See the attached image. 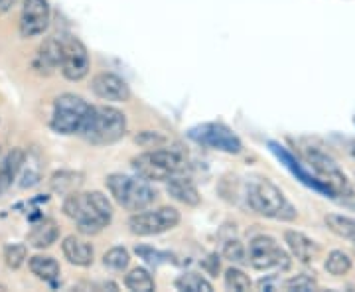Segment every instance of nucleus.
Masks as SVG:
<instances>
[{
  "mask_svg": "<svg viewBox=\"0 0 355 292\" xmlns=\"http://www.w3.org/2000/svg\"><path fill=\"white\" fill-rule=\"evenodd\" d=\"M64 214L73 219L77 231L97 235L113 219V203L103 191H71L64 200Z\"/></svg>",
  "mask_w": 355,
  "mask_h": 292,
  "instance_id": "1",
  "label": "nucleus"
},
{
  "mask_svg": "<svg viewBox=\"0 0 355 292\" xmlns=\"http://www.w3.org/2000/svg\"><path fill=\"white\" fill-rule=\"evenodd\" d=\"M127 128V114L123 111L111 105H97L89 109L87 119L77 135L93 146H107L123 139Z\"/></svg>",
  "mask_w": 355,
  "mask_h": 292,
  "instance_id": "2",
  "label": "nucleus"
},
{
  "mask_svg": "<svg viewBox=\"0 0 355 292\" xmlns=\"http://www.w3.org/2000/svg\"><path fill=\"white\" fill-rule=\"evenodd\" d=\"M247 203L259 216L277 219V221H294L298 212L292 205L279 186L270 180L253 178L247 182Z\"/></svg>",
  "mask_w": 355,
  "mask_h": 292,
  "instance_id": "3",
  "label": "nucleus"
},
{
  "mask_svg": "<svg viewBox=\"0 0 355 292\" xmlns=\"http://www.w3.org/2000/svg\"><path fill=\"white\" fill-rule=\"evenodd\" d=\"M105 184H107V190L111 191L114 202L132 214L150 207L158 198V194L148 184V180H144L142 176L109 174Z\"/></svg>",
  "mask_w": 355,
  "mask_h": 292,
  "instance_id": "4",
  "label": "nucleus"
},
{
  "mask_svg": "<svg viewBox=\"0 0 355 292\" xmlns=\"http://www.w3.org/2000/svg\"><path fill=\"white\" fill-rule=\"evenodd\" d=\"M132 168L144 180L168 182L174 176H182L188 170V162L184 154L172 148H153L132 158Z\"/></svg>",
  "mask_w": 355,
  "mask_h": 292,
  "instance_id": "5",
  "label": "nucleus"
},
{
  "mask_svg": "<svg viewBox=\"0 0 355 292\" xmlns=\"http://www.w3.org/2000/svg\"><path fill=\"white\" fill-rule=\"evenodd\" d=\"M302 154H304L308 166L316 172L318 178L334 191V196H343V198L354 196V184L349 182L345 172L326 151H322L316 144L304 142L302 144Z\"/></svg>",
  "mask_w": 355,
  "mask_h": 292,
  "instance_id": "6",
  "label": "nucleus"
},
{
  "mask_svg": "<svg viewBox=\"0 0 355 292\" xmlns=\"http://www.w3.org/2000/svg\"><path fill=\"white\" fill-rule=\"evenodd\" d=\"M89 105L81 95L76 93H62L53 99V111H51L50 127L53 132L64 135V137H71L77 135L85 119H87Z\"/></svg>",
  "mask_w": 355,
  "mask_h": 292,
  "instance_id": "7",
  "label": "nucleus"
},
{
  "mask_svg": "<svg viewBox=\"0 0 355 292\" xmlns=\"http://www.w3.org/2000/svg\"><path fill=\"white\" fill-rule=\"evenodd\" d=\"M180 219H182V216L176 207H170V205L158 207V209L146 207L142 212H135L128 217V229L132 235L153 237V235H160V233L178 227Z\"/></svg>",
  "mask_w": 355,
  "mask_h": 292,
  "instance_id": "8",
  "label": "nucleus"
},
{
  "mask_svg": "<svg viewBox=\"0 0 355 292\" xmlns=\"http://www.w3.org/2000/svg\"><path fill=\"white\" fill-rule=\"evenodd\" d=\"M247 263L254 270H288L292 265L288 253L268 235H257L249 241Z\"/></svg>",
  "mask_w": 355,
  "mask_h": 292,
  "instance_id": "9",
  "label": "nucleus"
},
{
  "mask_svg": "<svg viewBox=\"0 0 355 292\" xmlns=\"http://www.w3.org/2000/svg\"><path fill=\"white\" fill-rule=\"evenodd\" d=\"M188 139L202 144L205 148L219 153L239 154L243 151L241 139L223 123H202L188 130Z\"/></svg>",
  "mask_w": 355,
  "mask_h": 292,
  "instance_id": "10",
  "label": "nucleus"
},
{
  "mask_svg": "<svg viewBox=\"0 0 355 292\" xmlns=\"http://www.w3.org/2000/svg\"><path fill=\"white\" fill-rule=\"evenodd\" d=\"M62 42V62L60 69L67 81H81L89 76L91 69V58L85 44L76 36H64Z\"/></svg>",
  "mask_w": 355,
  "mask_h": 292,
  "instance_id": "11",
  "label": "nucleus"
},
{
  "mask_svg": "<svg viewBox=\"0 0 355 292\" xmlns=\"http://www.w3.org/2000/svg\"><path fill=\"white\" fill-rule=\"evenodd\" d=\"M51 22V6L48 0H24L18 30L26 40L42 36Z\"/></svg>",
  "mask_w": 355,
  "mask_h": 292,
  "instance_id": "12",
  "label": "nucleus"
},
{
  "mask_svg": "<svg viewBox=\"0 0 355 292\" xmlns=\"http://www.w3.org/2000/svg\"><path fill=\"white\" fill-rule=\"evenodd\" d=\"M268 148H270V153L275 154V156L279 158L280 162L286 166V168L291 170L292 174H294L296 178L300 180V182H302L304 186L312 188V190L320 191V194H326V196L334 198V191H331L330 188H328V186H326V184L322 182V180L316 178L314 174H310V172L306 170L304 166L300 164V162H298V160L294 158V154L288 153V151H286V148H284L282 144L275 142V140H270V142H268Z\"/></svg>",
  "mask_w": 355,
  "mask_h": 292,
  "instance_id": "13",
  "label": "nucleus"
},
{
  "mask_svg": "<svg viewBox=\"0 0 355 292\" xmlns=\"http://www.w3.org/2000/svg\"><path fill=\"white\" fill-rule=\"evenodd\" d=\"M91 91L103 101L127 103L132 97L127 81L116 74H97L91 79Z\"/></svg>",
  "mask_w": 355,
  "mask_h": 292,
  "instance_id": "14",
  "label": "nucleus"
},
{
  "mask_svg": "<svg viewBox=\"0 0 355 292\" xmlns=\"http://www.w3.org/2000/svg\"><path fill=\"white\" fill-rule=\"evenodd\" d=\"M284 243L291 249L292 257L298 259L300 263H306V265L316 263L318 259H320V253H322V247L314 239H310L308 235L300 233V231L288 229L284 233Z\"/></svg>",
  "mask_w": 355,
  "mask_h": 292,
  "instance_id": "15",
  "label": "nucleus"
},
{
  "mask_svg": "<svg viewBox=\"0 0 355 292\" xmlns=\"http://www.w3.org/2000/svg\"><path fill=\"white\" fill-rule=\"evenodd\" d=\"M60 62H62V42L60 38H48L42 42V46L36 51L32 67L40 76H50L60 67Z\"/></svg>",
  "mask_w": 355,
  "mask_h": 292,
  "instance_id": "16",
  "label": "nucleus"
},
{
  "mask_svg": "<svg viewBox=\"0 0 355 292\" xmlns=\"http://www.w3.org/2000/svg\"><path fill=\"white\" fill-rule=\"evenodd\" d=\"M62 251L64 257L67 259L69 265H76V267H89L93 263V247L89 245L85 239L76 237V235H67L62 243Z\"/></svg>",
  "mask_w": 355,
  "mask_h": 292,
  "instance_id": "17",
  "label": "nucleus"
},
{
  "mask_svg": "<svg viewBox=\"0 0 355 292\" xmlns=\"http://www.w3.org/2000/svg\"><path fill=\"white\" fill-rule=\"evenodd\" d=\"M166 191L178 200L180 203L188 205V207H196L202 203V196H200V190L196 188V184L191 182L190 178L186 176H174L166 182Z\"/></svg>",
  "mask_w": 355,
  "mask_h": 292,
  "instance_id": "18",
  "label": "nucleus"
},
{
  "mask_svg": "<svg viewBox=\"0 0 355 292\" xmlns=\"http://www.w3.org/2000/svg\"><path fill=\"white\" fill-rule=\"evenodd\" d=\"M24 160L26 153L22 148H12L10 153H6L0 158V194L12 186V182L18 178L24 166Z\"/></svg>",
  "mask_w": 355,
  "mask_h": 292,
  "instance_id": "19",
  "label": "nucleus"
},
{
  "mask_svg": "<svg viewBox=\"0 0 355 292\" xmlns=\"http://www.w3.org/2000/svg\"><path fill=\"white\" fill-rule=\"evenodd\" d=\"M60 237V227L53 219H40L28 231V245L34 249H48Z\"/></svg>",
  "mask_w": 355,
  "mask_h": 292,
  "instance_id": "20",
  "label": "nucleus"
},
{
  "mask_svg": "<svg viewBox=\"0 0 355 292\" xmlns=\"http://www.w3.org/2000/svg\"><path fill=\"white\" fill-rule=\"evenodd\" d=\"M28 267L32 270V275L36 279L44 280V282H55L60 279V263L50 257V255H34L28 261Z\"/></svg>",
  "mask_w": 355,
  "mask_h": 292,
  "instance_id": "21",
  "label": "nucleus"
},
{
  "mask_svg": "<svg viewBox=\"0 0 355 292\" xmlns=\"http://www.w3.org/2000/svg\"><path fill=\"white\" fill-rule=\"evenodd\" d=\"M83 184V174L76 170H55L50 176V188L51 191L67 196L71 191L79 190V186Z\"/></svg>",
  "mask_w": 355,
  "mask_h": 292,
  "instance_id": "22",
  "label": "nucleus"
},
{
  "mask_svg": "<svg viewBox=\"0 0 355 292\" xmlns=\"http://www.w3.org/2000/svg\"><path fill=\"white\" fill-rule=\"evenodd\" d=\"M125 286L128 291L135 292H153L156 289V282H154V277L146 268L137 267L125 277Z\"/></svg>",
  "mask_w": 355,
  "mask_h": 292,
  "instance_id": "23",
  "label": "nucleus"
},
{
  "mask_svg": "<svg viewBox=\"0 0 355 292\" xmlns=\"http://www.w3.org/2000/svg\"><path fill=\"white\" fill-rule=\"evenodd\" d=\"M326 223L336 235H340L342 239H347V241H352L355 245V219L347 216H340V214H328Z\"/></svg>",
  "mask_w": 355,
  "mask_h": 292,
  "instance_id": "24",
  "label": "nucleus"
},
{
  "mask_svg": "<svg viewBox=\"0 0 355 292\" xmlns=\"http://www.w3.org/2000/svg\"><path fill=\"white\" fill-rule=\"evenodd\" d=\"M352 267H354L352 257L345 253V251H340V249L330 251L326 263H324V268L330 273L331 277H343V275H347L352 270Z\"/></svg>",
  "mask_w": 355,
  "mask_h": 292,
  "instance_id": "25",
  "label": "nucleus"
},
{
  "mask_svg": "<svg viewBox=\"0 0 355 292\" xmlns=\"http://www.w3.org/2000/svg\"><path fill=\"white\" fill-rule=\"evenodd\" d=\"M176 289L178 291H186V292H211L214 291V284L209 280L198 275V273H186L182 277L176 279Z\"/></svg>",
  "mask_w": 355,
  "mask_h": 292,
  "instance_id": "26",
  "label": "nucleus"
},
{
  "mask_svg": "<svg viewBox=\"0 0 355 292\" xmlns=\"http://www.w3.org/2000/svg\"><path fill=\"white\" fill-rule=\"evenodd\" d=\"M128 263H130V253L125 247H113L103 255V265L111 270H116V273L127 270Z\"/></svg>",
  "mask_w": 355,
  "mask_h": 292,
  "instance_id": "27",
  "label": "nucleus"
},
{
  "mask_svg": "<svg viewBox=\"0 0 355 292\" xmlns=\"http://www.w3.org/2000/svg\"><path fill=\"white\" fill-rule=\"evenodd\" d=\"M26 259H28V247L24 243H8L4 247V263L8 268L18 270L26 263Z\"/></svg>",
  "mask_w": 355,
  "mask_h": 292,
  "instance_id": "28",
  "label": "nucleus"
},
{
  "mask_svg": "<svg viewBox=\"0 0 355 292\" xmlns=\"http://www.w3.org/2000/svg\"><path fill=\"white\" fill-rule=\"evenodd\" d=\"M225 286L227 291H237V292H247L251 291L253 282L249 279V275H245L241 268L231 267L225 270Z\"/></svg>",
  "mask_w": 355,
  "mask_h": 292,
  "instance_id": "29",
  "label": "nucleus"
},
{
  "mask_svg": "<svg viewBox=\"0 0 355 292\" xmlns=\"http://www.w3.org/2000/svg\"><path fill=\"white\" fill-rule=\"evenodd\" d=\"M135 142L139 146H142V148L153 151V148H162V146H166L168 139H166L162 132H156V130H142V132H139L135 137Z\"/></svg>",
  "mask_w": 355,
  "mask_h": 292,
  "instance_id": "30",
  "label": "nucleus"
},
{
  "mask_svg": "<svg viewBox=\"0 0 355 292\" xmlns=\"http://www.w3.org/2000/svg\"><path fill=\"white\" fill-rule=\"evenodd\" d=\"M223 257L231 261V263H235V265H243V263H247V249H245V245H243L239 239H229L223 245Z\"/></svg>",
  "mask_w": 355,
  "mask_h": 292,
  "instance_id": "31",
  "label": "nucleus"
},
{
  "mask_svg": "<svg viewBox=\"0 0 355 292\" xmlns=\"http://www.w3.org/2000/svg\"><path fill=\"white\" fill-rule=\"evenodd\" d=\"M282 286L286 291H298V292H310L318 291V282L310 275H296L282 282Z\"/></svg>",
  "mask_w": 355,
  "mask_h": 292,
  "instance_id": "32",
  "label": "nucleus"
},
{
  "mask_svg": "<svg viewBox=\"0 0 355 292\" xmlns=\"http://www.w3.org/2000/svg\"><path fill=\"white\" fill-rule=\"evenodd\" d=\"M135 251H137V255H140V257L144 259V263H148V265H153V267H160L164 261H170V259H168V255L160 253V251H156V249H153V247L139 245Z\"/></svg>",
  "mask_w": 355,
  "mask_h": 292,
  "instance_id": "33",
  "label": "nucleus"
},
{
  "mask_svg": "<svg viewBox=\"0 0 355 292\" xmlns=\"http://www.w3.org/2000/svg\"><path fill=\"white\" fill-rule=\"evenodd\" d=\"M202 267L203 270L209 273L211 277H217V273H219V268H221V261H219V257H217L216 253L207 255L202 261Z\"/></svg>",
  "mask_w": 355,
  "mask_h": 292,
  "instance_id": "34",
  "label": "nucleus"
},
{
  "mask_svg": "<svg viewBox=\"0 0 355 292\" xmlns=\"http://www.w3.org/2000/svg\"><path fill=\"white\" fill-rule=\"evenodd\" d=\"M16 0H0V12H8L14 6Z\"/></svg>",
  "mask_w": 355,
  "mask_h": 292,
  "instance_id": "35",
  "label": "nucleus"
},
{
  "mask_svg": "<svg viewBox=\"0 0 355 292\" xmlns=\"http://www.w3.org/2000/svg\"><path fill=\"white\" fill-rule=\"evenodd\" d=\"M349 146H352V154H354V156H355V140H354V142H352V144H349Z\"/></svg>",
  "mask_w": 355,
  "mask_h": 292,
  "instance_id": "36",
  "label": "nucleus"
},
{
  "mask_svg": "<svg viewBox=\"0 0 355 292\" xmlns=\"http://www.w3.org/2000/svg\"><path fill=\"white\" fill-rule=\"evenodd\" d=\"M6 291V286H4V284H0V292H4Z\"/></svg>",
  "mask_w": 355,
  "mask_h": 292,
  "instance_id": "37",
  "label": "nucleus"
}]
</instances>
